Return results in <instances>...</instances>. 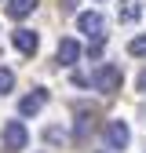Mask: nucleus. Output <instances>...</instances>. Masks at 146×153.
Listing matches in <instances>:
<instances>
[{
  "instance_id": "obj_17",
  "label": "nucleus",
  "mask_w": 146,
  "mask_h": 153,
  "mask_svg": "<svg viewBox=\"0 0 146 153\" xmlns=\"http://www.w3.org/2000/svg\"><path fill=\"white\" fill-rule=\"evenodd\" d=\"M77 7V0H62V11H73Z\"/></svg>"
},
{
  "instance_id": "obj_15",
  "label": "nucleus",
  "mask_w": 146,
  "mask_h": 153,
  "mask_svg": "<svg viewBox=\"0 0 146 153\" xmlns=\"http://www.w3.org/2000/svg\"><path fill=\"white\" fill-rule=\"evenodd\" d=\"M88 84H91V80H88L84 73H73V88H88Z\"/></svg>"
},
{
  "instance_id": "obj_14",
  "label": "nucleus",
  "mask_w": 146,
  "mask_h": 153,
  "mask_svg": "<svg viewBox=\"0 0 146 153\" xmlns=\"http://www.w3.org/2000/svg\"><path fill=\"white\" fill-rule=\"evenodd\" d=\"M88 55H91V59H102V40H91V48H88Z\"/></svg>"
},
{
  "instance_id": "obj_16",
  "label": "nucleus",
  "mask_w": 146,
  "mask_h": 153,
  "mask_svg": "<svg viewBox=\"0 0 146 153\" xmlns=\"http://www.w3.org/2000/svg\"><path fill=\"white\" fill-rule=\"evenodd\" d=\"M135 88H139V91H142V95H146V69H142V73H139V80H135Z\"/></svg>"
},
{
  "instance_id": "obj_1",
  "label": "nucleus",
  "mask_w": 146,
  "mask_h": 153,
  "mask_svg": "<svg viewBox=\"0 0 146 153\" xmlns=\"http://www.w3.org/2000/svg\"><path fill=\"white\" fill-rule=\"evenodd\" d=\"M77 29L88 33L91 40H102V36H106V15H99V11H84V15H77Z\"/></svg>"
},
{
  "instance_id": "obj_3",
  "label": "nucleus",
  "mask_w": 146,
  "mask_h": 153,
  "mask_svg": "<svg viewBox=\"0 0 146 153\" xmlns=\"http://www.w3.org/2000/svg\"><path fill=\"white\" fill-rule=\"evenodd\" d=\"M95 88H99V91H106V95H113V91H121V69H117L113 62H106V66H99V73H95Z\"/></svg>"
},
{
  "instance_id": "obj_2",
  "label": "nucleus",
  "mask_w": 146,
  "mask_h": 153,
  "mask_svg": "<svg viewBox=\"0 0 146 153\" xmlns=\"http://www.w3.org/2000/svg\"><path fill=\"white\" fill-rule=\"evenodd\" d=\"M102 135H106V149H128V142H132V131L124 120H110Z\"/></svg>"
},
{
  "instance_id": "obj_13",
  "label": "nucleus",
  "mask_w": 146,
  "mask_h": 153,
  "mask_svg": "<svg viewBox=\"0 0 146 153\" xmlns=\"http://www.w3.org/2000/svg\"><path fill=\"white\" fill-rule=\"evenodd\" d=\"M128 55H135V59H146V33H142V36H135V40L128 44Z\"/></svg>"
},
{
  "instance_id": "obj_7",
  "label": "nucleus",
  "mask_w": 146,
  "mask_h": 153,
  "mask_svg": "<svg viewBox=\"0 0 146 153\" xmlns=\"http://www.w3.org/2000/svg\"><path fill=\"white\" fill-rule=\"evenodd\" d=\"M80 59V44L73 40V36H66V40L59 44V66H73Z\"/></svg>"
},
{
  "instance_id": "obj_5",
  "label": "nucleus",
  "mask_w": 146,
  "mask_h": 153,
  "mask_svg": "<svg viewBox=\"0 0 146 153\" xmlns=\"http://www.w3.org/2000/svg\"><path fill=\"white\" fill-rule=\"evenodd\" d=\"M44 102H48V91H44V88L22 95V99H18V117H36V113L44 109Z\"/></svg>"
},
{
  "instance_id": "obj_9",
  "label": "nucleus",
  "mask_w": 146,
  "mask_h": 153,
  "mask_svg": "<svg viewBox=\"0 0 146 153\" xmlns=\"http://www.w3.org/2000/svg\"><path fill=\"white\" fill-rule=\"evenodd\" d=\"M77 120H80V124H77V135H80V139L91 135V128H95V109H91V106H80V109H77Z\"/></svg>"
},
{
  "instance_id": "obj_10",
  "label": "nucleus",
  "mask_w": 146,
  "mask_h": 153,
  "mask_svg": "<svg viewBox=\"0 0 146 153\" xmlns=\"http://www.w3.org/2000/svg\"><path fill=\"white\" fill-rule=\"evenodd\" d=\"M142 15V4L139 0H121V22H135Z\"/></svg>"
},
{
  "instance_id": "obj_8",
  "label": "nucleus",
  "mask_w": 146,
  "mask_h": 153,
  "mask_svg": "<svg viewBox=\"0 0 146 153\" xmlns=\"http://www.w3.org/2000/svg\"><path fill=\"white\" fill-rule=\"evenodd\" d=\"M36 11V0H7V15L15 18V22H18V18H29Z\"/></svg>"
},
{
  "instance_id": "obj_11",
  "label": "nucleus",
  "mask_w": 146,
  "mask_h": 153,
  "mask_svg": "<svg viewBox=\"0 0 146 153\" xmlns=\"http://www.w3.org/2000/svg\"><path fill=\"white\" fill-rule=\"evenodd\" d=\"M44 142H51V146H66V128H44Z\"/></svg>"
},
{
  "instance_id": "obj_12",
  "label": "nucleus",
  "mask_w": 146,
  "mask_h": 153,
  "mask_svg": "<svg viewBox=\"0 0 146 153\" xmlns=\"http://www.w3.org/2000/svg\"><path fill=\"white\" fill-rule=\"evenodd\" d=\"M11 88H15V73H11L7 66H0V95H7Z\"/></svg>"
},
{
  "instance_id": "obj_4",
  "label": "nucleus",
  "mask_w": 146,
  "mask_h": 153,
  "mask_svg": "<svg viewBox=\"0 0 146 153\" xmlns=\"http://www.w3.org/2000/svg\"><path fill=\"white\" fill-rule=\"evenodd\" d=\"M11 44H15V51H18V55L33 59V55H36V48H40V36H36V29H15Z\"/></svg>"
},
{
  "instance_id": "obj_6",
  "label": "nucleus",
  "mask_w": 146,
  "mask_h": 153,
  "mask_svg": "<svg viewBox=\"0 0 146 153\" xmlns=\"http://www.w3.org/2000/svg\"><path fill=\"white\" fill-rule=\"evenodd\" d=\"M26 142H29L26 124L22 120H7V128H4V146L7 149H26Z\"/></svg>"
}]
</instances>
